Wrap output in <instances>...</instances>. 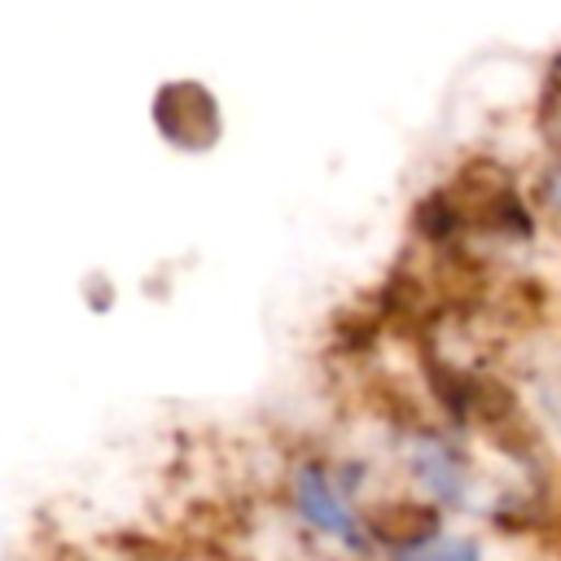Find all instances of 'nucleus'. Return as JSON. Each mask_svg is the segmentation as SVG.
Listing matches in <instances>:
<instances>
[{
	"label": "nucleus",
	"mask_w": 561,
	"mask_h": 561,
	"mask_svg": "<svg viewBox=\"0 0 561 561\" xmlns=\"http://www.w3.org/2000/svg\"><path fill=\"white\" fill-rule=\"evenodd\" d=\"M412 561H482V557L465 539H430V543H416Z\"/></svg>",
	"instance_id": "2"
},
{
	"label": "nucleus",
	"mask_w": 561,
	"mask_h": 561,
	"mask_svg": "<svg viewBox=\"0 0 561 561\" xmlns=\"http://www.w3.org/2000/svg\"><path fill=\"white\" fill-rule=\"evenodd\" d=\"M298 504L307 513V522L333 539H342L346 548H364V526L355 517V508L346 504V495L320 473V469H302L298 478Z\"/></svg>",
	"instance_id": "1"
}]
</instances>
